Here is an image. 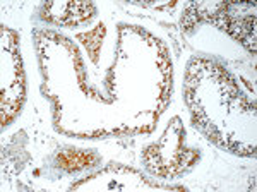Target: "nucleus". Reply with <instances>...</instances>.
<instances>
[{
    "instance_id": "1",
    "label": "nucleus",
    "mask_w": 257,
    "mask_h": 192,
    "mask_svg": "<svg viewBox=\"0 0 257 192\" xmlns=\"http://www.w3.org/2000/svg\"><path fill=\"white\" fill-rule=\"evenodd\" d=\"M62 161V166H65V168H74V166H84L86 161H89V156L84 153H65L62 154L60 158Z\"/></svg>"
}]
</instances>
